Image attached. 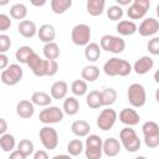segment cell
<instances>
[{
  "instance_id": "cell-1",
  "label": "cell",
  "mask_w": 159,
  "mask_h": 159,
  "mask_svg": "<svg viewBox=\"0 0 159 159\" xmlns=\"http://www.w3.org/2000/svg\"><path fill=\"white\" fill-rule=\"evenodd\" d=\"M103 72L109 77H114V76L125 77L130 75L132 65L127 60L119 57H112L103 65Z\"/></svg>"
},
{
  "instance_id": "cell-2",
  "label": "cell",
  "mask_w": 159,
  "mask_h": 159,
  "mask_svg": "<svg viewBox=\"0 0 159 159\" xmlns=\"http://www.w3.org/2000/svg\"><path fill=\"white\" fill-rule=\"evenodd\" d=\"M119 143H122V145L129 153H134L140 149V139L135 130L130 127H125L119 132Z\"/></svg>"
},
{
  "instance_id": "cell-3",
  "label": "cell",
  "mask_w": 159,
  "mask_h": 159,
  "mask_svg": "<svg viewBox=\"0 0 159 159\" xmlns=\"http://www.w3.org/2000/svg\"><path fill=\"white\" fill-rule=\"evenodd\" d=\"M101 50L112 52V53H120L125 48V42L120 36L113 35H103L99 41Z\"/></svg>"
},
{
  "instance_id": "cell-4",
  "label": "cell",
  "mask_w": 159,
  "mask_h": 159,
  "mask_svg": "<svg viewBox=\"0 0 159 159\" xmlns=\"http://www.w3.org/2000/svg\"><path fill=\"white\" fill-rule=\"evenodd\" d=\"M22 76H24V71L21 66L17 63H11L1 72L0 80L6 86H15L21 81Z\"/></svg>"
},
{
  "instance_id": "cell-5",
  "label": "cell",
  "mask_w": 159,
  "mask_h": 159,
  "mask_svg": "<svg viewBox=\"0 0 159 159\" xmlns=\"http://www.w3.org/2000/svg\"><path fill=\"white\" fill-rule=\"evenodd\" d=\"M102 138L97 134H91L86 139V148L84 154L87 159H101L103 152H102Z\"/></svg>"
},
{
  "instance_id": "cell-6",
  "label": "cell",
  "mask_w": 159,
  "mask_h": 159,
  "mask_svg": "<svg viewBox=\"0 0 159 159\" xmlns=\"http://www.w3.org/2000/svg\"><path fill=\"white\" fill-rule=\"evenodd\" d=\"M128 101L129 103L135 107V108H140L145 104L147 102V93H145V88L140 84V83H132L128 87Z\"/></svg>"
},
{
  "instance_id": "cell-7",
  "label": "cell",
  "mask_w": 159,
  "mask_h": 159,
  "mask_svg": "<svg viewBox=\"0 0 159 159\" xmlns=\"http://www.w3.org/2000/svg\"><path fill=\"white\" fill-rule=\"evenodd\" d=\"M91 27L86 24H77L71 31V40L77 46H87L91 40Z\"/></svg>"
},
{
  "instance_id": "cell-8",
  "label": "cell",
  "mask_w": 159,
  "mask_h": 159,
  "mask_svg": "<svg viewBox=\"0 0 159 159\" xmlns=\"http://www.w3.org/2000/svg\"><path fill=\"white\" fill-rule=\"evenodd\" d=\"M39 137H40V140L45 149L53 150L58 145V133L55 128H52L50 125L42 127L40 129Z\"/></svg>"
},
{
  "instance_id": "cell-9",
  "label": "cell",
  "mask_w": 159,
  "mask_h": 159,
  "mask_svg": "<svg viewBox=\"0 0 159 159\" xmlns=\"http://www.w3.org/2000/svg\"><path fill=\"white\" fill-rule=\"evenodd\" d=\"M39 119L43 124H55L60 123L63 119V111L60 107L50 106L42 109L39 114Z\"/></svg>"
},
{
  "instance_id": "cell-10",
  "label": "cell",
  "mask_w": 159,
  "mask_h": 159,
  "mask_svg": "<svg viewBox=\"0 0 159 159\" xmlns=\"http://www.w3.org/2000/svg\"><path fill=\"white\" fill-rule=\"evenodd\" d=\"M117 117H118V114L114 109L106 108L99 113V116L97 118V127L101 130H109L116 124Z\"/></svg>"
},
{
  "instance_id": "cell-11",
  "label": "cell",
  "mask_w": 159,
  "mask_h": 159,
  "mask_svg": "<svg viewBox=\"0 0 159 159\" xmlns=\"http://www.w3.org/2000/svg\"><path fill=\"white\" fill-rule=\"evenodd\" d=\"M150 7V1L149 0H133L127 14L129 19L132 20H139L143 19L147 14V11Z\"/></svg>"
},
{
  "instance_id": "cell-12",
  "label": "cell",
  "mask_w": 159,
  "mask_h": 159,
  "mask_svg": "<svg viewBox=\"0 0 159 159\" xmlns=\"http://www.w3.org/2000/svg\"><path fill=\"white\" fill-rule=\"evenodd\" d=\"M137 31L143 37L153 36L159 31V21L155 17H147L140 22L139 27H137Z\"/></svg>"
},
{
  "instance_id": "cell-13",
  "label": "cell",
  "mask_w": 159,
  "mask_h": 159,
  "mask_svg": "<svg viewBox=\"0 0 159 159\" xmlns=\"http://www.w3.org/2000/svg\"><path fill=\"white\" fill-rule=\"evenodd\" d=\"M119 120L128 125V127H133V125H137L140 120V116L139 113L133 109V108H123L120 112H119Z\"/></svg>"
},
{
  "instance_id": "cell-14",
  "label": "cell",
  "mask_w": 159,
  "mask_h": 159,
  "mask_svg": "<svg viewBox=\"0 0 159 159\" xmlns=\"http://www.w3.org/2000/svg\"><path fill=\"white\" fill-rule=\"evenodd\" d=\"M154 66V60L149 56H142L139 57L134 65H133V70L137 75H145L148 73Z\"/></svg>"
},
{
  "instance_id": "cell-15",
  "label": "cell",
  "mask_w": 159,
  "mask_h": 159,
  "mask_svg": "<svg viewBox=\"0 0 159 159\" xmlns=\"http://www.w3.org/2000/svg\"><path fill=\"white\" fill-rule=\"evenodd\" d=\"M34 112H35V107H34L31 101L21 99L20 102H17V104H16V114L20 118H24V119L31 118L34 116Z\"/></svg>"
},
{
  "instance_id": "cell-16",
  "label": "cell",
  "mask_w": 159,
  "mask_h": 159,
  "mask_svg": "<svg viewBox=\"0 0 159 159\" xmlns=\"http://www.w3.org/2000/svg\"><path fill=\"white\" fill-rule=\"evenodd\" d=\"M102 152L107 157H116V155H118L119 152H120V143H119V140L113 138V137L107 138L102 143Z\"/></svg>"
},
{
  "instance_id": "cell-17",
  "label": "cell",
  "mask_w": 159,
  "mask_h": 159,
  "mask_svg": "<svg viewBox=\"0 0 159 159\" xmlns=\"http://www.w3.org/2000/svg\"><path fill=\"white\" fill-rule=\"evenodd\" d=\"M68 84L65 81H56L50 88V96L53 99H63L67 96Z\"/></svg>"
},
{
  "instance_id": "cell-18",
  "label": "cell",
  "mask_w": 159,
  "mask_h": 159,
  "mask_svg": "<svg viewBox=\"0 0 159 159\" xmlns=\"http://www.w3.org/2000/svg\"><path fill=\"white\" fill-rule=\"evenodd\" d=\"M37 36L45 43L53 42V40L56 37V30L51 24H43L37 30Z\"/></svg>"
},
{
  "instance_id": "cell-19",
  "label": "cell",
  "mask_w": 159,
  "mask_h": 159,
  "mask_svg": "<svg viewBox=\"0 0 159 159\" xmlns=\"http://www.w3.org/2000/svg\"><path fill=\"white\" fill-rule=\"evenodd\" d=\"M17 31L21 36L26 37V39H31L37 34V29L34 21L31 20H22L20 21L19 26H17Z\"/></svg>"
},
{
  "instance_id": "cell-20",
  "label": "cell",
  "mask_w": 159,
  "mask_h": 159,
  "mask_svg": "<svg viewBox=\"0 0 159 159\" xmlns=\"http://www.w3.org/2000/svg\"><path fill=\"white\" fill-rule=\"evenodd\" d=\"M137 25L130 20H122L117 24V32L122 36H132L137 32Z\"/></svg>"
},
{
  "instance_id": "cell-21",
  "label": "cell",
  "mask_w": 159,
  "mask_h": 159,
  "mask_svg": "<svg viewBox=\"0 0 159 159\" xmlns=\"http://www.w3.org/2000/svg\"><path fill=\"white\" fill-rule=\"evenodd\" d=\"M71 130L75 135L77 137H87L89 134V130H91V125L88 122L83 120V119H80V120H75L71 125Z\"/></svg>"
},
{
  "instance_id": "cell-22",
  "label": "cell",
  "mask_w": 159,
  "mask_h": 159,
  "mask_svg": "<svg viewBox=\"0 0 159 159\" xmlns=\"http://www.w3.org/2000/svg\"><path fill=\"white\" fill-rule=\"evenodd\" d=\"M104 5H106L104 0H87L86 9L91 16H99L104 10Z\"/></svg>"
},
{
  "instance_id": "cell-23",
  "label": "cell",
  "mask_w": 159,
  "mask_h": 159,
  "mask_svg": "<svg viewBox=\"0 0 159 159\" xmlns=\"http://www.w3.org/2000/svg\"><path fill=\"white\" fill-rule=\"evenodd\" d=\"M101 47L96 42H89L87 46H84V57L89 62H96L101 57Z\"/></svg>"
},
{
  "instance_id": "cell-24",
  "label": "cell",
  "mask_w": 159,
  "mask_h": 159,
  "mask_svg": "<svg viewBox=\"0 0 159 159\" xmlns=\"http://www.w3.org/2000/svg\"><path fill=\"white\" fill-rule=\"evenodd\" d=\"M51 96L46 92H42V91H39V92H34L32 96H31V102L32 104H36V106H40V107H48L51 104Z\"/></svg>"
},
{
  "instance_id": "cell-25",
  "label": "cell",
  "mask_w": 159,
  "mask_h": 159,
  "mask_svg": "<svg viewBox=\"0 0 159 159\" xmlns=\"http://www.w3.org/2000/svg\"><path fill=\"white\" fill-rule=\"evenodd\" d=\"M63 113L68 114V116H75L80 111V102L76 97H67L63 102V107H62Z\"/></svg>"
},
{
  "instance_id": "cell-26",
  "label": "cell",
  "mask_w": 159,
  "mask_h": 159,
  "mask_svg": "<svg viewBox=\"0 0 159 159\" xmlns=\"http://www.w3.org/2000/svg\"><path fill=\"white\" fill-rule=\"evenodd\" d=\"M81 76H82V80L84 82H93L99 77V68L94 65L86 66V67H83Z\"/></svg>"
},
{
  "instance_id": "cell-27",
  "label": "cell",
  "mask_w": 159,
  "mask_h": 159,
  "mask_svg": "<svg viewBox=\"0 0 159 159\" xmlns=\"http://www.w3.org/2000/svg\"><path fill=\"white\" fill-rule=\"evenodd\" d=\"M117 91L112 87L104 88L103 91H101V99H102V106L109 107L112 106L116 101H117Z\"/></svg>"
},
{
  "instance_id": "cell-28",
  "label": "cell",
  "mask_w": 159,
  "mask_h": 159,
  "mask_svg": "<svg viewBox=\"0 0 159 159\" xmlns=\"http://www.w3.org/2000/svg\"><path fill=\"white\" fill-rule=\"evenodd\" d=\"M86 103L89 108L92 109H97L99 107H102V99H101V92L97 89L89 91V93H87L86 96Z\"/></svg>"
},
{
  "instance_id": "cell-29",
  "label": "cell",
  "mask_w": 159,
  "mask_h": 159,
  "mask_svg": "<svg viewBox=\"0 0 159 159\" xmlns=\"http://www.w3.org/2000/svg\"><path fill=\"white\" fill-rule=\"evenodd\" d=\"M43 56L46 60H56L60 56V46L56 42H48L43 46Z\"/></svg>"
},
{
  "instance_id": "cell-30",
  "label": "cell",
  "mask_w": 159,
  "mask_h": 159,
  "mask_svg": "<svg viewBox=\"0 0 159 159\" xmlns=\"http://www.w3.org/2000/svg\"><path fill=\"white\" fill-rule=\"evenodd\" d=\"M15 144H16V140H15V137L12 134L5 133V134L0 135V147L4 152L11 153L15 148Z\"/></svg>"
},
{
  "instance_id": "cell-31",
  "label": "cell",
  "mask_w": 159,
  "mask_h": 159,
  "mask_svg": "<svg viewBox=\"0 0 159 159\" xmlns=\"http://www.w3.org/2000/svg\"><path fill=\"white\" fill-rule=\"evenodd\" d=\"M51 10L55 14H63L66 10H68L72 6V0H51L50 2Z\"/></svg>"
},
{
  "instance_id": "cell-32",
  "label": "cell",
  "mask_w": 159,
  "mask_h": 159,
  "mask_svg": "<svg viewBox=\"0 0 159 159\" xmlns=\"http://www.w3.org/2000/svg\"><path fill=\"white\" fill-rule=\"evenodd\" d=\"M27 15V7L22 4V2H17V4H14L11 7H10V16L12 19H16V20H24Z\"/></svg>"
},
{
  "instance_id": "cell-33",
  "label": "cell",
  "mask_w": 159,
  "mask_h": 159,
  "mask_svg": "<svg viewBox=\"0 0 159 159\" xmlns=\"http://www.w3.org/2000/svg\"><path fill=\"white\" fill-rule=\"evenodd\" d=\"M34 52H35V51H34L30 46H21V47H19V48L16 50L15 57H16V60H17L20 63H27L30 56H31Z\"/></svg>"
},
{
  "instance_id": "cell-34",
  "label": "cell",
  "mask_w": 159,
  "mask_h": 159,
  "mask_svg": "<svg viewBox=\"0 0 159 159\" xmlns=\"http://www.w3.org/2000/svg\"><path fill=\"white\" fill-rule=\"evenodd\" d=\"M142 132H143V135L144 138L145 137H154V135H159V124L157 122H153V120H149V122H145L142 127Z\"/></svg>"
},
{
  "instance_id": "cell-35",
  "label": "cell",
  "mask_w": 159,
  "mask_h": 159,
  "mask_svg": "<svg viewBox=\"0 0 159 159\" xmlns=\"http://www.w3.org/2000/svg\"><path fill=\"white\" fill-rule=\"evenodd\" d=\"M87 89H88L87 82H84L83 80H76V81H73L72 84H71V91H72V93H73L75 96H78V97L84 96V94L87 93Z\"/></svg>"
},
{
  "instance_id": "cell-36",
  "label": "cell",
  "mask_w": 159,
  "mask_h": 159,
  "mask_svg": "<svg viewBox=\"0 0 159 159\" xmlns=\"http://www.w3.org/2000/svg\"><path fill=\"white\" fill-rule=\"evenodd\" d=\"M34 149H35L34 143H32L30 139H21V140L19 142V144H17V150H19L22 155H25L26 158L30 157V155L34 153Z\"/></svg>"
},
{
  "instance_id": "cell-37",
  "label": "cell",
  "mask_w": 159,
  "mask_h": 159,
  "mask_svg": "<svg viewBox=\"0 0 159 159\" xmlns=\"http://www.w3.org/2000/svg\"><path fill=\"white\" fill-rule=\"evenodd\" d=\"M83 143L81 139H73L67 144V152L71 157H77L83 152Z\"/></svg>"
},
{
  "instance_id": "cell-38",
  "label": "cell",
  "mask_w": 159,
  "mask_h": 159,
  "mask_svg": "<svg viewBox=\"0 0 159 159\" xmlns=\"http://www.w3.org/2000/svg\"><path fill=\"white\" fill-rule=\"evenodd\" d=\"M107 16H108V19L112 20V21H118V20H120L122 16H123V10H122V7L118 6V5H112V6H109V9L107 10Z\"/></svg>"
},
{
  "instance_id": "cell-39",
  "label": "cell",
  "mask_w": 159,
  "mask_h": 159,
  "mask_svg": "<svg viewBox=\"0 0 159 159\" xmlns=\"http://www.w3.org/2000/svg\"><path fill=\"white\" fill-rule=\"evenodd\" d=\"M11 47V39L6 34H0V53H5Z\"/></svg>"
},
{
  "instance_id": "cell-40",
  "label": "cell",
  "mask_w": 159,
  "mask_h": 159,
  "mask_svg": "<svg viewBox=\"0 0 159 159\" xmlns=\"http://www.w3.org/2000/svg\"><path fill=\"white\" fill-rule=\"evenodd\" d=\"M147 47H148V51L152 55L158 56L159 55V37H153L152 40H149Z\"/></svg>"
},
{
  "instance_id": "cell-41",
  "label": "cell",
  "mask_w": 159,
  "mask_h": 159,
  "mask_svg": "<svg viewBox=\"0 0 159 159\" xmlns=\"http://www.w3.org/2000/svg\"><path fill=\"white\" fill-rule=\"evenodd\" d=\"M41 61H42V58H41L36 52H34V53L30 56V58H29V61H27V63H26V65L30 67V70H31V71H34V70L40 65V62H41Z\"/></svg>"
},
{
  "instance_id": "cell-42",
  "label": "cell",
  "mask_w": 159,
  "mask_h": 159,
  "mask_svg": "<svg viewBox=\"0 0 159 159\" xmlns=\"http://www.w3.org/2000/svg\"><path fill=\"white\" fill-rule=\"evenodd\" d=\"M11 27V20L10 16L6 14H0V31H6Z\"/></svg>"
},
{
  "instance_id": "cell-43",
  "label": "cell",
  "mask_w": 159,
  "mask_h": 159,
  "mask_svg": "<svg viewBox=\"0 0 159 159\" xmlns=\"http://www.w3.org/2000/svg\"><path fill=\"white\" fill-rule=\"evenodd\" d=\"M144 143L148 148H157L159 147V135H154V137H145L144 138Z\"/></svg>"
},
{
  "instance_id": "cell-44",
  "label": "cell",
  "mask_w": 159,
  "mask_h": 159,
  "mask_svg": "<svg viewBox=\"0 0 159 159\" xmlns=\"http://www.w3.org/2000/svg\"><path fill=\"white\" fill-rule=\"evenodd\" d=\"M9 66V57L5 53H0V70H5Z\"/></svg>"
},
{
  "instance_id": "cell-45",
  "label": "cell",
  "mask_w": 159,
  "mask_h": 159,
  "mask_svg": "<svg viewBox=\"0 0 159 159\" xmlns=\"http://www.w3.org/2000/svg\"><path fill=\"white\" fill-rule=\"evenodd\" d=\"M34 159H50V158H48V154L45 150H37L34 154Z\"/></svg>"
},
{
  "instance_id": "cell-46",
  "label": "cell",
  "mask_w": 159,
  "mask_h": 159,
  "mask_svg": "<svg viewBox=\"0 0 159 159\" xmlns=\"http://www.w3.org/2000/svg\"><path fill=\"white\" fill-rule=\"evenodd\" d=\"M9 159H26V157H25V155H22V154L16 149V150H12V152L10 153Z\"/></svg>"
},
{
  "instance_id": "cell-47",
  "label": "cell",
  "mask_w": 159,
  "mask_h": 159,
  "mask_svg": "<svg viewBox=\"0 0 159 159\" xmlns=\"http://www.w3.org/2000/svg\"><path fill=\"white\" fill-rule=\"evenodd\" d=\"M7 132V122L4 118H0V135L5 134Z\"/></svg>"
},
{
  "instance_id": "cell-48",
  "label": "cell",
  "mask_w": 159,
  "mask_h": 159,
  "mask_svg": "<svg viewBox=\"0 0 159 159\" xmlns=\"http://www.w3.org/2000/svg\"><path fill=\"white\" fill-rule=\"evenodd\" d=\"M118 6H125V5H130L132 0H117Z\"/></svg>"
},
{
  "instance_id": "cell-49",
  "label": "cell",
  "mask_w": 159,
  "mask_h": 159,
  "mask_svg": "<svg viewBox=\"0 0 159 159\" xmlns=\"http://www.w3.org/2000/svg\"><path fill=\"white\" fill-rule=\"evenodd\" d=\"M52 159H72L71 155H67V154H58V155H55Z\"/></svg>"
},
{
  "instance_id": "cell-50",
  "label": "cell",
  "mask_w": 159,
  "mask_h": 159,
  "mask_svg": "<svg viewBox=\"0 0 159 159\" xmlns=\"http://www.w3.org/2000/svg\"><path fill=\"white\" fill-rule=\"evenodd\" d=\"M31 4H32L34 6H43V5L46 4V1H45V0H42V1H35V0H32Z\"/></svg>"
},
{
  "instance_id": "cell-51",
  "label": "cell",
  "mask_w": 159,
  "mask_h": 159,
  "mask_svg": "<svg viewBox=\"0 0 159 159\" xmlns=\"http://www.w3.org/2000/svg\"><path fill=\"white\" fill-rule=\"evenodd\" d=\"M7 4H9L7 0H5V1H0V5H7Z\"/></svg>"
},
{
  "instance_id": "cell-52",
  "label": "cell",
  "mask_w": 159,
  "mask_h": 159,
  "mask_svg": "<svg viewBox=\"0 0 159 159\" xmlns=\"http://www.w3.org/2000/svg\"><path fill=\"white\" fill-rule=\"evenodd\" d=\"M134 159H147L145 157H143V155H139V157H135Z\"/></svg>"
}]
</instances>
